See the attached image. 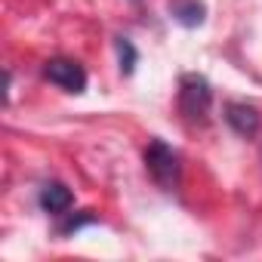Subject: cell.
Segmentation results:
<instances>
[{"label": "cell", "instance_id": "6da1fadb", "mask_svg": "<svg viewBox=\"0 0 262 262\" xmlns=\"http://www.w3.org/2000/svg\"><path fill=\"white\" fill-rule=\"evenodd\" d=\"M213 108V90L204 74H182L179 80V111L188 123L204 126Z\"/></svg>", "mask_w": 262, "mask_h": 262}, {"label": "cell", "instance_id": "7a4b0ae2", "mask_svg": "<svg viewBox=\"0 0 262 262\" xmlns=\"http://www.w3.org/2000/svg\"><path fill=\"white\" fill-rule=\"evenodd\" d=\"M145 167L151 173V179L164 188V191H176L179 176H182V164H179V151L170 148L164 139H151L145 148Z\"/></svg>", "mask_w": 262, "mask_h": 262}, {"label": "cell", "instance_id": "3957f363", "mask_svg": "<svg viewBox=\"0 0 262 262\" xmlns=\"http://www.w3.org/2000/svg\"><path fill=\"white\" fill-rule=\"evenodd\" d=\"M43 77L50 80V83H56V86H62L65 93H83L86 90V71H83V65L80 62H74V59H50L47 65H43Z\"/></svg>", "mask_w": 262, "mask_h": 262}, {"label": "cell", "instance_id": "277c9868", "mask_svg": "<svg viewBox=\"0 0 262 262\" xmlns=\"http://www.w3.org/2000/svg\"><path fill=\"white\" fill-rule=\"evenodd\" d=\"M225 123L234 129L237 136L250 139L256 136V129H259V111L247 102H228L225 105Z\"/></svg>", "mask_w": 262, "mask_h": 262}, {"label": "cell", "instance_id": "5b68a950", "mask_svg": "<svg viewBox=\"0 0 262 262\" xmlns=\"http://www.w3.org/2000/svg\"><path fill=\"white\" fill-rule=\"evenodd\" d=\"M74 204V194L68 191V185L62 182H47L40 188V210L50 213V216H65Z\"/></svg>", "mask_w": 262, "mask_h": 262}, {"label": "cell", "instance_id": "8992f818", "mask_svg": "<svg viewBox=\"0 0 262 262\" xmlns=\"http://www.w3.org/2000/svg\"><path fill=\"white\" fill-rule=\"evenodd\" d=\"M170 13L179 25L185 28H198L204 25L207 19V7H204V0H170Z\"/></svg>", "mask_w": 262, "mask_h": 262}, {"label": "cell", "instance_id": "52a82bcc", "mask_svg": "<svg viewBox=\"0 0 262 262\" xmlns=\"http://www.w3.org/2000/svg\"><path fill=\"white\" fill-rule=\"evenodd\" d=\"M114 50H117L120 74H133V71H136V62H139V53H136L133 40H126V37H114Z\"/></svg>", "mask_w": 262, "mask_h": 262}, {"label": "cell", "instance_id": "ba28073f", "mask_svg": "<svg viewBox=\"0 0 262 262\" xmlns=\"http://www.w3.org/2000/svg\"><path fill=\"white\" fill-rule=\"evenodd\" d=\"M90 222H96V216H71L68 222H62V234H74V231H80Z\"/></svg>", "mask_w": 262, "mask_h": 262}]
</instances>
